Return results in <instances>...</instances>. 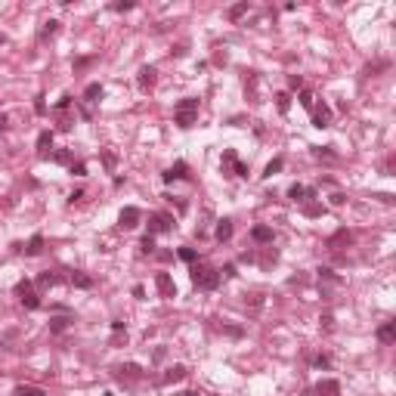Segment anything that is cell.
<instances>
[{"label":"cell","mask_w":396,"mask_h":396,"mask_svg":"<svg viewBox=\"0 0 396 396\" xmlns=\"http://www.w3.org/2000/svg\"><path fill=\"white\" fill-rule=\"evenodd\" d=\"M59 282H62V276L59 273H50V269L38 276V288H53V285H59Z\"/></svg>","instance_id":"cell-22"},{"label":"cell","mask_w":396,"mask_h":396,"mask_svg":"<svg viewBox=\"0 0 396 396\" xmlns=\"http://www.w3.org/2000/svg\"><path fill=\"white\" fill-rule=\"evenodd\" d=\"M220 170L226 173V176H248V164H245V161H239V155L236 152H232V149H226L223 152V161H220Z\"/></svg>","instance_id":"cell-3"},{"label":"cell","mask_w":396,"mask_h":396,"mask_svg":"<svg viewBox=\"0 0 396 396\" xmlns=\"http://www.w3.org/2000/svg\"><path fill=\"white\" fill-rule=\"evenodd\" d=\"M118 377H121V381H142L146 371H142V365H136V362H127V365L118 368Z\"/></svg>","instance_id":"cell-13"},{"label":"cell","mask_w":396,"mask_h":396,"mask_svg":"<svg viewBox=\"0 0 396 396\" xmlns=\"http://www.w3.org/2000/svg\"><path fill=\"white\" fill-rule=\"evenodd\" d=\"M377 198H381V202H384V205H393V202H396V198H393V195H387V192H381V195H377Z\"/></svg>","instance_id":"cell-51"},{"label":"cell","mask_w":396,"mask_h":396,"mask_svg":"<svg viewBox=\"0 0 396 396\" xmlns=\"http://www.w3.org/2000/svg\"><path fill=\"white\" fill-rule=\"evenodd\" d=\"M300 211H303V217H313V220H316V217H322V214H325V205H319V202H303Z\"/></svg>","instance_id":"cell-17"},{"label":"cell","mask_w":396,"mask_h":396,"mask_svg":"<svg viewBox=\"0 0 396 396\" xmlns=\"http://www.w3.org/2000/svg\"><path fill=\"white\" fill-rule=\"evenodd\" d=\"M313 158H319V161H322V158H325V161H334L337 155L331 152V146H313Z\"/></svg>","instance_id":"cell-30"},{"label":"cell","mask_w":396,"mask_h":396,"mask_svg":"<svg viewBox=\"0 0 396 396\" xmlns=\"http://www.w3.org/2000/svg\"><path fill=\"white\" fill-rule=\"evenodd\" d=\"M68 170L75 173V176H84V173H87V164H84V161H71V164H68Z\"/></svg>","instance_id":"cell-36"},{"label":"cell","mask_w":396,"mask_h":396,"mask_svg":"<svg viewBox=\"0 0 396 396\" xmlns=\"http://www.w3.org/2000/svg\"><path fill=\"white\" fill-rule=\"evenodd\" d=\"M245 96H248L251 102H260V99H257V75H254V71H251L248 81H245Z\"/></svg>","instance_id":"cell-23"},{"label":"cell","mask_w":396,"mask_h":396,"mask_svg":"<svg viewBox=\"0 0 396 396\" xmlns=\"http://www.w3.org/2000/svg\"><path fill=\"white\" fill-rule=\"evenodd\" d=\"M189 374V368L186 365H170V368H164V374H158V387H170V384H179L183 377Z\"/></svg>","instance_id":"cell-7"},{"label":"cell","mask_w":396,"mask_h":396,"mask_svg":"<svg viewBox=\"0 0 396 396\" xmlns=\"http://www.w3.org/2000/svg\"><path fill=\"white\" fill-rule=\"evenodd\" d=\"M288 198H291V202H297V205H303V202H307V186L294 183L291 189H288Z\"/></svg>","instance_id":"cell-27"},{"label":"cell","mask_w":396,"mask_h":396,"mask_svg":"<svg viewBox=\"0 0 396 396\" xmlns=\"http://www.w3.org/2000/svg\"><path fill=\"white\" fill-rule=\"evenodd\" d=\"M81 198H84V189H75V192H71V195H68V202H71V205H75V202H81Z\"/></svg>","instance_id":"cell-47"},{"label":"cell","mask_w":396,"mask_h":396,"mask_svg":"<svg viewBox=\"0 0 396 396\" xmlns=\"http://www.w3.org/2000/svg\"><path fill=\"white\" fill-rule=\"evenodd\" d=\"M59 31V22L56 19H50V22H44V28H41V41H47V38H53V34Z\"/></svg>","instance_id":"cell-31"},{"label":"cell","mask_w":396,"mask_h":396,"mask_svg":"<svg viewBox=\"0 0 396 396\" xmlns=\"http://www.w3.org/2000/svg\"><path fill=\"white\" fill-rule=\"evenodd\" d=\"M173 396H198V390H179V393H173Z\"/></svg>","instance_id":"cell-53"},{"label":"cell","mask_w":396,"mask_h":396,"mask_svg":"<svg viewBox=\"0 0 396 396\" xmlns=\"http://www.w3.org/2000/svg\"><path fill=\"white\" fill-rule=\"evenodd\" d=\"M34 112H38V115H47V102H44V96L34 99Z\"/></svg>","instance_id":"cell-42"},{"label":"cell","mask_w":396,"mask_h":396,"mask_svg":"<svg viewBox=\"0 0 396 396\" xmlns=\"http://www.w3.org/2000/svg\"><path fill=\"white\" fill-rule=\"evenodd\" d=\"M13 396H47L44 387H34V384H19L13 390Z\"/></svg>","instance_id":"cell-21"},{"label":"cell","mask_w":396,"mask_h":396,"mask_svg":"<svg viewBox=\"0 0 396 396\" xmlns=\"http://www.w3.org/2000/svg\"><path fill=\"white\" fill-rule=\"evenodd\" d=\"M276 109L282 115H288V109H291V93H285V90H282V93H276Z\"/></svg>","instance_id":"cell-28"},{"label":"cell","mask_w":396,"mask_h":396,"mask_svg":"<svg viewBox=\"0 0 396 396\" xmlns=\"http://www.w3.org/2000/svg\"><path fill=\"white\" fill-rule=\"evenodd\" d=\"M139 251H142V254H152V251H155V239H152V236H146V239L139 242Z\"/></svg>","instance_id":"cell-37"},{"label":"cell","mask_w":396,"mask_h":396,"mask_svg":"<svg viewBox=\"0 0 396 396\" xmlns=\"http://www.w3.org/2000/svg\"><path fill=\"white\" fill-rule=\"evenodd\" d=\"M133 297L142 300V297H146V288H142V285H133Z\"/></svg>","instance_id":"cell-49"},{"label":"cell","mask_w":396,"mask_h":396,"mask_svg":"<svg viewBox=\"0 0 396 396\" xmlns=\"http://www.w3.org/2000/svg\"><path fill=\"white\" fill-rule=\"evenodd\" d=\"M195 257H198V251H195V248H179V260L195 263Z\"/></svg>","instance_id":"cell-35"},{"label":"cell","mask_w":396,"mask_h":396,"mask_svg":"<svg viewBox=\"0 0 396 396\" xmlns=\"http://www.w3.org/2000/svg\"><path fill=\"white\" fill-rule=\"evenodd\" d=\"M41 251H44V236L38 232V236H31V242L25 245V254H28V257H38Z\"/></svg>","instance_id":"cell-19"},{"label":"cell","mask_w":396,"mask_h":396,"mask_svg":"<svg viewBox=\"0 0 396 396\" xmlns=\"http://www.w3.org/2000/svg\"><path fill=\"white\" fill-rule=\"evenodd\" d=\"M239 260H242V263H254L257 257H254V254H251V251H242V257H239Z\"/></svg>","instance_id":"cell-48"},{"label":"cell","mask_w":396,"mask_h":396,"mask_svg":"<svg viewBox=\"0 0 396 396\" xmlns=\"http://www.w3.org/2000/svg\"><path fill=\"white\" fill-rule=\"evenodd\" d=\"M232 276H236V266H232V263H226V266L220 269V279H232Z\"/></svg>","instance_id":"cell-43"},{"label":"cell","mask_w":396,"mask_h":396,"mask_svg":"<svg viewBox=\"0 0 396 396\" xmlns=\"http://www.w3.org/2000/svg\"><path fill=\"white\" fill-rule=\"evenodd\" d=\"M297 99H300L303 109H313V105H316V96L310 93V90H300V96H297Z\"/></svg>","instance_id":"cell-32"},{"label":"cell","mask_w":396,"mask_h":396,"mask_svg":"<svg viewBox=\"0 0 396 396\" xmlns=\"http://www.w3.org/2000/svg\"><path fill=\"white\" fill-rule=\"evenodd\" d=\"M102 84H87V90H84V102H99L102 99Z\"/></svg>","instance_id":"cell-18"},{"label":"cell","mask_w":396,"mask_h":396,"mask_svg":"<svg viewBox=\"0 0 396 396\" xmlns=\"http://www.w3.org/2000/svg\"><path fill=\"white\" fill-rule=\"evenodd\" d=\"M0 44H4V38H0Z\"/></svg>","instance_id":"cell-54"},{"label":"cell","mask_w":396,"mask_h":396,"mask_svg":"<svg viewBox=\"0 0 396 396\" xmlns=\"http://www.w3.org/2000/svg\"><path fill=\"white\" fill-rule=\"evenodd\" d=\"M47 158H53V161H56V164H71V152H53V155H47Z\"/></svg>","instance_id":"cell-34"},{"label":"cell","mask_w":396,"mask_h":396,"mask_svg":"<svg viewBox=\"0 0 396 396\" xmlns=\"http://www.w3.org/2000/svg\"><path fill=\"white\" fill-rule=\"evenodd\" d=\"M377 340H381L384 347H390V344H396V322H384L381 328H377Z\"/></svg>","instance_id":"cell-14"},{"label":"cell","mask_w":396,"mask_h":396,"mask_svg":"<svg viewBox=\"0 0 396 396\" xmlns=\"http://www.w3.org/2000/svg\"><path fill=\"white\" fill-rule=\"evenodd\" d=\"M251 239H254L257 245H273V229L269 226H254L251 229Z\"/></svg>","instance_id":"cell-15"},{"label":"cell","mask_w":396,"mask_h":396,"mask_svg":"<svg viewBox=\"0 0 396 396\" xmlns=\"http://www.w3.org/2000/svg\"><path fill=\"white\" fill-rule=\"evenodd\" d=\"M139 220H142V211H139V208H124V211L118 214L121 229H136V226H139Z\"/></svg>","instance_id":"cell-10"},{"label":"cell","mask_w":396,"mask_h":396,"mask_svg":"<svg viewBox=\"0 0 396 396\" xmlns=\"http://www.w3.org/2000/svg\"><path fill=\"white\" fill-rule=\"evenodd\" d=\"M248 10H251V4H248V0H242V4H236V7H229V13H226V16H229V22H239L242 16L248 13Z\"/></svg>","instance_id":"cell-24"},{"label":"cell","mask_w":396,"mask_h":396,"mask_svg":"<svg viewBox=\"0 0 396 396\" xmlns=\"http://www.w3.org/2000/svg\"><path fill=\"white\" fill-rule=\"evenodd\" d=\"M214 236H217V242H229L232 239V220L229 217L217 220V232H214Z\"/></svg>","instance_id":"cell-16"},{"label":"cell","mask_w":396,"mask_h":396,"mask_svg":"<svg viewBox=\"0 0 396 396\" xmlns=\"http://www.w3.org/2000/svg\"><path fill=\"white\" fill-rule=\"evenodd\" d=\"M393 167H396V158H387V167H384L387 176H393Z\"/></svg>","instance_id":"cell-50"},{"label":"cell","mask_w":396,"mask_h":396,"mask_svg":"<svg viewBox=\"0 0 396 396\" xmlns=\"http://www.w3.org/2000/svg\"><path fill=\"white\" fill-rule=\"evenodd\" d=\"M344 242H347V245H350V242H353V236H350V232H347V229H337V232H334V236H331V239H328V248H331V251H334V248H337V245H344Z\"/></svg>","instance_id":"cell-25"},{"label":"cell","mask_w":396,"mask_h":396,"mask_svg":"<svg viewBox=\"0 0 396 396\" xmlns=\"http://www.w3.org/2000/svg\"><path fill=\"white\" fill-rule=\"evenodd\" d=\"M313 365H316V368H331V359H328L325 353H319V356L313 359Z\"/></svg>","instance_id":"cell-38"},{"label":"cell","mask_w":396,"mask_h":396,"mask_svg":"<svg viewBox=\"0 0 396 396\" xmlns=\"http://www.w3.org/2000/svg\"><path fill=\"white\" fill-rule=\"evenodd\" d=\"M155 81H158V71H155L152 65H142V68H139V78H136L139 90H142V93H149V90L155 87Z\"/></svg>","instance_id":"cell-11"},{"label":"cell","mask_w":396,"mask_h":396,"mask_svg":"<svg viewBox=\"0 0 396 396\" xmlns=\"http://www.w3.org/2000/svg\"><path fill=\"white\" fill-rule=\"evenodd\" d=\"M71 322H75L71 316H56V319H50V331H53V334H62V331L71 325Z\"/></svg>","instance_id":"cell-20"},{"label":"cell","mask_w":396,"mask_h":396,"mask_svg":"<svg viewBox=\"0 0 396 396\" xmlns=\"http://www.w3.org/2000/svg\"><path fill=\"white\" fill-rule=\"evenodd\" d=\"M303 396H340V384L328 377V381H322L316 387H307V390H303Z\"/></svg>","instance_id":"cell-9"},{"label":"cell","mask_w":396,"mask_h":396,"mask_svg":"<svg viewBox=\"0 0 396 396\" xmlns=\"http://www.w3.org/2000/svg\"><path fill=\"white\" fill-rule=\"evenodd\" d=\"M189 279L192 285L198 288V291H214V288L220 285V269H214V266H192L189 269Z\"/></svg>","instance_id":"cell-2"},{"label":"cell","mask_w":396,"mask_h":396,"mask_svg":"<svg viewBox=\"0 0 396 396\" xmlns=\"http://www.w3.org/2000/svg\"><path fill=\"white\" fill-rule=\"evenodd\" d=\"M16 294H19V300L25 303V310H38L41 307V297L34 294V285L28 279H22L19 285H16Z\"/></svg>","instance_id":"cell-5"},{"label":"cell","mask_w":396,"mask_h":396,"mask_svg":"<svg viewBox=\"0 0 396 396\" xmlns=\"http://www.w3.org/2000/svg\"><path fill=\"white\" fill-rule=\"evenodd\" d=\"M102 161H105V167H109V170L115 167V155H112V152H105V155H102Z\"/></svg>","instance_id":"cell-46"},{"label":"cell","mask_w":396,"mask_h":396,"mask_svg":"<svg viewBox=\"0 0 396 396\" xmlns=\"http://www.w3.org/2000/svg\"><path fill=\"white\" fill-rule=\"evenodd\" d=\"M344 202H347L344 192H334V195H331V205H344Z\"/></svg>","instance_id":"cell-45"},{"label":"cell","mask_w":396,"mask_h":396,"mask_svg":"<svg viewBox=\"0 0 396 396\" xmlns=\"http://www.w3.org/2000/svg\"><path fill=\"white\" fill-rule=\"evenodd\" d=\"M223 331H226L229 337H242V328H236V325H223Z\"/></svg>","instance_id":"cell-44"},{"label":"cell","mask_w":396,"mask_h":396,"mask_svg":"<svg viewBox=\"0 0 396 396\" xmlns=\"http://www.w3.org/2000/svg\"><path fill=\"white\" fill-rule=\"evenodd\" d=\"M310 112H313V127H319V130L331 127V105L328 102H316Z\"/></svg>","instance_id":"cell-6"},{"label":"cell","mask_w":396,"mask_h":396,"mask_svg":"<svg viewBox=\"0 0 396 396\" xmlns=\"http://www.w3.org/2000/svg\"><path fill=\"white\" fill-rule=\"evenodd\" d=\"M90 62H93V56H90V59H78V62H75V68H87Z\"/></svg>","instance_id":"cell-52"},{"label":"cell","mask_w":396,"mask_h":396,"mask_svg":"<svg viewBox=\"0 0 396 396\" xmlns=\"http://www.w3.org/2000/svg\"><path fill=\"white\" fill-rule=\"evenodd\" d=\"M155 288H158V294L164 297V300H173L176 297V285H173L170 273H158L155 276Z\"/></svg>","instance_id":"cell-8"},{"label":"cell","mask_w":396,"mask_h":396,"mask_svg":"<svg viewBox=\"0 0 396 396\" xmlns=\"http://www.w3.org/2000/svg\"><path fill=\"white\" fill-rule=\"evenodd\" d=\"M173 229V217L164 211H158V214H149V236H161V232H170Z\"/></svg>","instance_id":"cell-4"},{"label":"cell","mask_w":396,"mask_h":396,"mask_svg":"<svg viewBox=\"0 0 396 396\" xmlns=\"http://www.w3.org/2000/svg\"><path fill=\"white\" fill-rule=\"evenodd\" d=\"M133 7H136L133 0H124V4H115L112 10H115V13H127V10H133Z\"/></svg>","instance_id":"cell-41"},{"label":"cell","mask_w":396,"mask_h":396,"mask_svg":"<svg viewBox=\"0 0 396 396\" xmlns=\"http://www.w3.org/2000/svg\"><path fill=\"white\" fill-rule=\"evenodd\" d=\"M53 146V130H44L41 136H38V149H41V158L47 155V149Z\"/></svg>","instance_id":"cell-29"},{"label":"cell","mask_w":396,"mask_h":396,"mask_svg":"<svg viewBox=\"0 0 396 396\" xmlns=\"http://www.w3.org/2000/svg\"><path fill=\"white\" fill-rule=\"evenodd\" d=\"M161 176H164V183H173V179H189V164H186V161H176V164H170Z\"/></svg>","instance_id":"cell-12"},{"label":"cell","mask_w":396,"mask_h":396,"mask_svg":"<svg viewBox=\"0 0 396 396\" xmlns=\"http://www.w3.org/2000/svg\"><path fill=\"white\" fill-rule=\"evenodd\" d=\"M68 282L75 285V288H84V291H87V288H93V279L84 276V273H71V276H68Z\"/></svg>","instance_id":"cell-26"},{"label":"cell","mask_w":396,"mask_h":396,"mask_svg":"<svg viewBox=\"0 0 396 396\" xmlns=\"http://www.w3.org/2000/svg\"><path fill=\"white\" fill-rule=\"evenodd\" d=\"M319 322H322V328H325V331H331V328H334V316H331V313H325Z\"/></svg>","instance_id":"cell-40"},{"label":"cell","mask_w":396,"mask_h":396,"mask_svg":"<svg viewBox=\"0 0 396 396\" xmlns=\"http://www.w3.org/2000/svg\"><path fill=\"white\" fill-rule=\"evenodd\" d=\"M282 164H285V161H282V158H273V161H269V164H266V170H263V176H273V173H279V170H282Z\"/></svg>","instance_id":"cell-33"},{"label":"cell","mask_w":396,"mask_h":396,"mask_svg":"<svg viewBox=\"0 0 396 396\" xmlns=\"http://www.w3.org/2000/svg\"><path fill=\"white\" fill-rule=\"evenodd\" d=\"M198 109H202V102H198L195 96L179 99L173 105V124H176V127H183V130H189L192 124H198Z\"/></svg>","instance_id":"cell-1"},{"label":"cell","mask_w":396,"mask_h":396,"mask_svg":"<svg viewBox=\"0 0 396 396\" xmlns=\"http://www.w3.org/2000/svg\"><path fill=\"white\" fill-rule=\"evenodd\" d=\"M288 87H291V90H303V78L300 75H291V78H288Z\"/></svg>","instance_id":"cell-39"}]
</instances>
